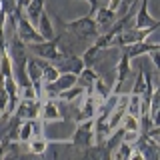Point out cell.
<instances>
[{
    "label": "cell",
    "instance_id": "obj_1",
    "mask_svg": "<svg viewBox=\"0 0 160 160\" xmlns=\"http://www.w3.org/2000/svg\"><path fill=\"white\" fill-rule=\"evenodd\" d=\"M30 50L36 56L48 60V62H58L66 54V50L60 48V36H54L50 40H42V42H32L30 44Z\"/></svg>",
    "mask_w": 160,
    "mask_h": 160
},
{
    "label": "cell",
    "instance_id": "obj_2",
    "mask_svg": "<svg viewBox=\"0 0 160 160\" xmlns=\"http://www.w3.org/2000/svg\"><path fill=\"white\" fill-rule=\"evenodd\" d=\"M64 30L74 32V34H78V36H82V38H96L100 34V28H98L96 20H94V16H90V14L66 22L64 24Z\"/></svg>",
    "mask_w": 160,
    "mask_h": 160
},
{
    "label": "cell",
    "instance_id": "obj_3",
    "mask_svg": "<svg viewBox=\"0 0 160 160\" xmlns=\"http://www.w3.org/2000/svg\"><path fill=\"white\" fill-rule=\"evenodd\" d=\"M158 26H160V22H158V24H154V26H148V28H126V30H122L120 34H116V36L112 38V46L122 48V46H126V44L140 42V40H146L152 32H156Z\"/></svg>",
    "mask_w": 160,
    "mask_h": 160
},
{
    "label": "cell",
    "instance_id": "obj_4",
    "mask_svg": "<svg viewBox=\"0 0 160 160\" xmlns=\"http://www.w3.org/2000/svg\"><path fill=\"white\" fill-rule=\"evenodd\" d=\"M74 148H88L90 144H94V118L82 120V122H76V128H74V134L70 138Z\"/></svg>",
    "mask_w": 160,
    "mask_h": 160
},
{
    "label": "cell",
    "instance_id": "obj_5",
    "mask_svg": "<svg viewBox=\"0 0 160 160\" xmlns=\"http://www.w3.org/2000/svg\"><path fill=\"white\" fill-rule=\"evenodd\" d=\"M14 32L18 34V38L22 40L24 44H32V42H42V34L38 32L36 28H34V24L30 22V20L24 16V14H20L18 20H16V28H14Z\"/></svg>",
    "mask_w": 160,
    "mask_h": 160
},
{
    "label": "cell",
    "instance_id": "obj_6",
    "mask_svg": "<svg viewBox=\"0 0 160 160\" xmlns=\"http://www.w3.org/2000/svg\"><path fill=\"white\" fill-rule=\"evenodd\" d=\"M40 102H42V98H34V100H24V98H20L12 114L20 116L22 120L40 118Z\"/></svg>",
    "mask_w": 160,
    "mask_h": 160
},
{
    "label": "cell",
    "instance_id": "obj_7",
    "mask_svg": "<svg viewBox=\"0 0 160 160\" xmlns=\"http://www.w3.org/2000/svg\"><path fill=\"white\" fill-rule=\"evenodd\" d=\"M64 112L60 110L56 98H44L40 102V120L42 122H56V120H62Z\"/></svg>",
    "mask_w": 160,
    "mask_h": 160
},
{
    "label": "cell",
    "instance_id": "obj_8",
    "mask_svg": "<svg viewBox=\"0 0 160 160\" xmlns=\"http://www.w3.org/2000/svg\"><path fill=\"white\" fill-rule=\"evenodd\" d=\"M96 108H98V100L92 92H84V100H82V108L78 110L76 114V122H82V120L94 118L96 116Z\"/></svg>",
    "mask_w": 160,
    "mask_h": 160
},
{
    "label": "cell",
    "instance_id": "obj_9",
    "mask_svg": "<svg viewBox=\"0 0 160 160\" xmlns=\"http://www.w3.org/2000/svg\"><path fill=\"white\" fill-rule=\"evenodd\" d=\"M154 48H160V44L158 42H146V40H140V42H132V44L122 46V52L132 60V58H136V56L148 54L150 50H154Z\"/></svg>",
    "mask_w": 160,
    "mask_h": 160
},
{
    "label": "cell",
    "instance_id": "obj_10",
    "mask_svg": "<svg viewBox=\"0 0 160 160\" xmlns=\"http://www.w3.org/2000/svg\"><path fill=\"white\" fill-rule=\"evenodd\" d=\"M128 74H130V58L122 52V56H120V60H118V66H116V84L112 86L114 94L122 92V84H124V80L128 78Z\"/></svg>",
    "mask_w": 160,
    "mask_h": 160
},
{
    "label": "cell",
    "instance_id": "obj_11",
    "mask_svg": "<svg viewBox=\"0 0 160 160\" xmlns=\"http://www.w3.org/2000/svg\"><path fill=\"white\" fill-rule=\"evenodd\" d=\"M60 62V66H58V70L60 72H72V74H80V70L84 68V62H82V58L80 56H74V54H70V52H66L62 58L58 60Z\"/></svg>",
    "mask_w": 160,
    "mask_h": 160
},
{
    "label": "cell",
    "instance_id": "obj_12",
    "mask_svg": "<svg viewBox=\"0 0 160 160\" xmlns=\"http://www.w3.org/2000/svg\"><path fill=\"white\" fill-rule=\"evenodd\" d=\"M26 74L30 78V82L36 86V90L40 92V86H42V68L38 66L36 58H30L28 56V62H26Z\"/></svg>",
    "mask_w": 160,
    "mask_h": 160
},
{
    "label": "cell",
    "instance_id": "obj_13",
    "mask_svg": "<svg viewBox=\"0 0 160 160\" xmlns=\"http://www.w3.org/2000/svg\"><path fill=\"white\" fill-rule=\"evenodd\" d=\"M98 78V74L94 72L90 66H84L80 70V74L76 76V82L84 88V92H92V86H94V80Z\"/></svg>",
    "mask_w": 160,
    "mask_h": 160
},
{
    "label": "cell",
    "instance_id": "obj_14",
    "mask_svg": "<svg viewBox=\"0 0 160 160\" xmlns=\"http://www.w3.org/2000/svg\"><path fill=\"white\" fill-rule=\"evenodd\" d=\"M44 2L46 0H26V4H24V8H26V18L30 22H38L40 14L44 12Z\"/></svg>",
    "mask_w": 160,
    "mask_h": 160
},
{
    "label": "cell",
    "instance_id": "obj_15",
    "mask_svg": "<svg viewBox=\"0 0 160 160\" xmlns=\"http://www.w3.org/2000/svg\"><path fill=\"white\" fill-rule=\"evenodd\" d=\"M84 158H94V160H108L112 154L106 150L104 144H90L88 148H84Z\"/></svg>",
    "mask_w": 160,
    "mask_h": 160
},
{
    "label": "cell",
    "instance_id": "obj_16",
    "mask_svg": "<svg viewBox=\"0 0 160 160\" xmlns=\"http://www.w3.org/2000/svg\"><path fill=\"white\" fill-rule=\"evenodd\" d=\"M96 24H98V28L100 26H110V24L114 22V20H116V12H114V10H110L108 6H100V8H96Z\"/></svg>",
    "mask_w": 160,
    "mask_h": 160
},
{
    "label": "cell",
    "instance_id": "obj_17",
    "mask_svg": "<svg viewBox=\"0 0 160 160\" xmlns=\"http://www.w3.org/2000/svg\"><path fill=\"white\" fill-rule=\"evenodd\" d=\"M36 62H38V66L42 68V82H54V80L58 78V74H60L58 66H54V64H48V60H44V58L36 60Z\"/></svg>",
    "mask_w": 160,
    "mask_h": 160
},
{
    "label": "cell",
    "instance_id": "obj_18",
    "mask_svg": "<svg viewBox=\"0 0 160 160\" xmlns=\"http://www.w3.org/2000/svg\"><path fill=\"white\" fill-rule=\"evenodd\" d=\"M92 94H94V96H96L98 104H100V102H102V100H106V98L110 96V94H112V88H110L108 84H106V82H104L102 78L98 76L96 80H94V86H92Z\"/></svg>",
    "mask_w": 160,
    "mask_h": 160
},
{
    "label": "cell",
    "instance_id": "obj_19",
    "mask_svg": "<svg viewBox=\"0 0 160 160\" xmlns=\"http://www.w3.org/2000/svg\"><path fill=\"white\" fill-rule=\"evenodd\" d=\"M38 32L42 34L44 40H50V38L56 36V34H54V28H52V22H50V18H48L46 12H42L40 18H38Z\"/></svg>",
    "mask_w": 160,
    "mask_h": 160
},
{
    "label": "cell",
    "instance_id": "obj_20",
    "mask_svg": "<svg viewBox=\"0 0 160 160\" xmlns=\"http://www.w3.org/2000/svg\"><path fill=\"white\" fill-rule=\"evenodd\" d=\"M26 144H28V150L32 154H44L48 150V140L44 138L42 134H40V136H32Z\"/></svg>",
    "mask_w": 160,
    "mask_h": 160
},
{
    "label": "cell",
    "instance_id": "obj_21",
    "mask_svg": "<svg viewBox=\"0 0 160 160\" xmlns=\"http://www.w3.org/2000/svg\"><path fill=\"white\" fill-rule=\"evenodd\" d=\"M54 84H56L58 94H60L62 90H66V88H70V86L76 84V74H72V72H60L58 78L54 80Z\"/></svg>",
    "mask_w": 160,
    "mask_h": 160
},
{
    "label": "cell",
    "instance_id": "obj_22",
    "mask_svg": "<svg viewBox=\"0 0 160 160\" xmlns=\"http://www.w3.org/2000/svg\"><path fill=\"white\" fill-rule=\"evenodd\" d=\"M80 96H84V88L80 86L78 82L74 84V86H70V88H66V90H62V92L58 94V98H60V100H64V102H74V100L80 98Z\"/></svg>",
    "mask_w": 160,
    "mask_h": 160
},
{
    "label": "cell",
    "instance_id": "obj_23",
    "mask_svg": "<svg viewBox=\"0 0 160 160\" xmlns=\"http://www.w3.org/2000/svg\"><path fill=\"white\" fill-rule=\"evenodd\" d=\"M132 148H134L132 142H126V140H122V142H120L118 146L112 150V156L116 158V160H128V158H130V152H132Z\"/></svg>",
    "mask_w": 160,
    "mask_h": 160
},
{
    "label": "cell",
    "instance_id": "obj_24",
    "mask_svg": "<svg viewBox=\"0 0 160 160\" xmlns=\"http://www.w3.org/2000/svg\"><path fill=\"white\" fill-rule=\"evenodd\" d=\"M120 126L126 130V132H140V120H138V116L126 112L124 118H122V122H120Z\"/></svg>",
    "mask_w": 160,
    "mask_h": 160
},
{
    "label": "cell",
    "instance_id": "obj_25",
    "mask_svg": "<svg viewBox=\"0 0 160 160\" xmlns=\"http://www.w3.org/2000/svg\"><path fill=\"white\" fill-rule=\"evenodd\" d=\"M100 52H102V50H100V48H96V46L92 44V46H90V48L86 50V52H84L82 56H80V58H82V62H84V66H90V68H92L94 64L98 62V56H100Z\"/></svg>",
    "mask_w": 160,
    "mask_h": 160
},
{
    "label": "cell",
    "instance_id": "obj_26",
    "mask_svg": "<svg viewBox=\"0 0 160 160\" xmlns=\"http://www.w3.org/2000/svg\"><path fill=\"white\" fill-rule=\"evenodd\" d=\"M146 90V78H144V68L138 72L136 80H134V86L130 88V94H136V96H140V94Z\"/></svg>",
    "mask_w": 160,
    "mask_h": 160
},
{
    "label": "cell",
    "instance_id": "obj_27",
    "mask_svg": "<svg viewBox=\"0 0 160 160\" xmlns=\"http://www.w3.org/2000/svg\"><path fill=\"white\" fill-rule=\"evenodd\" d=\"M6 110H8V92L4 86H0V114H4Z\"/></svg>",
    "mask_w": 160,
    "mask_h": 160
},
{
    "label": "cell",
    "instance_id": "obj_28",
    "mask_svg": "<svg viewBox=\"0 0 160 160\" xmlns=\"http://www.w3.org/2000/svg\"><path fill=\"white\" fill-rule=\"evenodd\" d=\"M148 56H150V60H152V64H154V66L160 68V48L150 50V52H148Z\"/></svg>",
    "mask_w": 160,
    "mask_h": 160
},
{
    "label": "cell",
    "instance_id": "obj_29",
    "mask_svg": "<svg viewBox=\"0 0 160 160\" xmlns=\"http://www.w3.org/2000/svg\"><path fill=\"white\" fill-rule=\"evenodd\" d=\"M86 2L90 4V16H94V12H96V8H100V6H102V2H104V0H86Z\"/></svg>",
    "mask_w": 160,
    "mask_h": 160
},
{
    "label": "cell",
    "instance_id": "obj_30",
    "mask_svg": "<svg viewBox=\"0 0 160 160\" xmlns=\"http://www.w3.org/2000/svg\"><path fill=\"white\" fill-rule=\"evenodd\" d=\"M6 148H8V142H0V158H6Z\"/></svg>",
    "mask_w": 160,
    "mask_h": 160
},
{
    "label": "cell",
    "instance_id": "obj_31",
    "mask_svg": "<svg viewBox=\"0 0 160 160\" xmlns=\"http://www.w3.org/2000/svg\"><path fill=\"white\" fill-rule=\"evenodd\" d=\"M0 10H2V4H0Z\"/></svg>",
    "mask_w": 160,
    "mask_h": 160
}]
</instances>
